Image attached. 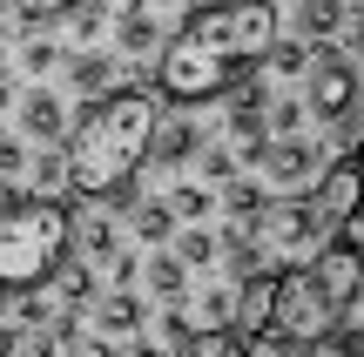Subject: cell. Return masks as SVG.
<instances>
[{
	"label": "cell",
	"instance_id": "9a60e30c",
	"mask_svg": "<svg viewBox=\"0 0 364 357\" xmlns=\"http://www.w3.org/2000/svg\"><path fill=\"white\" fill-rule=\"evenodd\" d=\"M135 243H142V250H156V243H169L176 236V216H169V202H135Z\"/></svg>",
	"mask_w": 364,
	"mask_h": 357
},
{
	"label": "cell",
	"instance_id": "4316f807",
	"mask_svg": "<svg viewBox=\"0 0 364 357\" xmlns=\"http://www.w3.org/2000/svg\"><path fill=\"white\" fill-rule=\"evenodd\" d=\"M21 61H27V75H48V67L61 61V48H54V40H27V54H21Z\"/></svg>",
	"mask_w": 364,
	"mask_h": 357
},
{
	"label": "cell",
	"instance_id": "ac0fdd59",
	"mask_svg": "<svg viewBox=\"0 0 364 357\" xmlns=\"http://www.w3.org/2000/svg\"><path fill=\"white\" fill-rule=\"evenodd\" d=\"M68 81H75L81 94H108V81H115V61H108V54H75V61H68Z\"/></svg>",
	"mask_w": 364,
	"mask_h": 357
},
{
	"label": "cell",
	"instance_id": "4dcf8cb0",
	"mask_svg": "<svg viewBox=\"0 0 364 357\" xmlns=\"http://www.w3.org/2000/svg\"><path fill=\"white\" fill-rule=\"evenodd\" d=\"M122 7H142V13H156V7H196V0H122Z\"/></svg>",
	"mask_w": 364,
	"mask_h": 357
},
{
	"label": "cell",
	"instance_id": "ba28073f",
	"mask_svg": "<svg viewBox=\"0 0 364 357\" xmlns=\"http://www.w3.org/2000/svg\"><path fill=\"white\" fill-rule=\"evenodd\" d=\"M311 202H317V216H324V223H344V216L358 209V155H351V148H344V155L317 175Z\"/></svg>",
	"mask_w": 364,
	"mask_h": 357
},
{
	"label": "cell",
	"instance_id": "9c48e42d",
	"mask_svg": "<svg viewBox=\"0 0 364 357\" xmlns=\"http://www.w3.org/2000/svg\"><path fill=\"white\" fill-rule=\"evenodd\" d=\"M358 13H344L338 0H304L297 7V40H311V48H324V40H351Z\"/></svg>",
	"mask_w": 364,
	"mask_h": 357
},
{
	"label": "cell",
	"instance_id": "8fae6325",
	"mask_svg": "<svg viewBox=\"0 0 364 357\" xmlns=\"http://www.w3.org/2000/svg\"><path fill=\"white\" fill-rule=\"evenodd\" d=\"M169 357H250V337H243V331H230V324H209V331L182 337Z\"/></svg>",
	"mask_w": 364,
	"mask_h": 357
},
{
	"label": "cell",
	"instance_id": "f1b7e54d",
	"mask_svg": "<svg viewBox=\"0 0 364 357\" xmlns=\"http://www.w3.org/2000/svg\"><path fill=\"white\" fill-rule=\"evenodd\" d=\"M27 169V148L21 142H7V135H0V175H21Z\"/></svg>",
	"mask_w": 364,
	"mask_h": 357
},
{
	"label": "cell",
	"instance_id": "d4e9b609",
	"mask_svg": "<svg viewBox=\"0 0 364 357\" xmlns=\"http://www.w3.org/2000/svg\"><path fill=\"white\" fill-rule=\"evenodd\" d=\"M196 148H203V142H196ZM230 175H236L230 148H203V182H230Z\"/></svg>",
	"mask_w": 364,
	"mask_h": 357
},
{
	"label": "cell",
	"instance_id": "8992f818",
	"mask_svg": "<svg viewBox=\"0 0 364 357\" xmlns=\"http://www.w3.org/2000/svg\"><path fill=\"white\" fill-rule=\"evenodd\" d=\"M257 223H263V236H270V250H284V256H304V250H317V243L331 236V223L317 216L311 196H284V202H270Z\"/></svg>",
	"mask_w": 364,
	"mask_h": 357
},
{
	"label": "cell",
	"instance_id": "484cf974",
	"mask_svg": "<svg viewBox=\"0 0 364 357\" xmlns=\"http://www.w3.org/2000/svg\"><path fill=\"white\" fill-rule=\"evenodd\" d=\"M14 297V317L21 324H48V297H34V290H7Z\"/></svg>",
	"mask_w": 364,
	"mask_h": 357
},
{
	"label": "cell",
	"instance_id": "2e32d148",
	"mask_svg": "<svg viewBox=\"0 0 364 357\" xmlns=\"http://www.w3.org/2000/svg\"><path fill=\"white\" fill-rule=\"evenodd\" d=\"M68 243H81V256L102 263V256L115 250V223H108V216H81V223H68Z\"/></svg>",
	"mask_w": 364,
	"mask_h": 357
},
{
	"label": "cell",
	"instance_id": "836d02e7",
	"mask_svg": "<svg viewBox=\"0 0 364 357\" xmlns=\"http://www.w3.org/2000/svg\"><path fill=\"white\" fill-rule=\"evenodd\" d=\"M0 61H7V40H0Z\"/></svg>",
	"mask_w": 364,
	"mask_h": 357
},
{
	"label": "cell",
	"instance_id": "5b68a950",
	"mask_svg": "<svg viewBox=\"0 0 364 357\" xmlns=\"http://www.w3.org/2000/svg\"><path fill=\"white\" fill-rule=\"evenodd\" d=\"M304 88H311L304 115H317V121H351V115H358V67H351V54L331 48V40L311 54V67H304Z\"/></svg>",
	"mask_w": 364,
	"mask_h": 357
},
{
	"label": "cell",
	"instance_id": "603a6c76",
	"mask_svg": "<svg viewBox=\"0 0 364 357\" xmlns=\"http://www.w3.org/2000/svg\"><path fill=\"white\" fill-rule=\"evenodd\" d=\"M115 40H122V54H142L149 40H156V21H149L142 7H122V27H115Z\"/></svg>",
	"mask_w": 364,
	"mask_h": 357
},
{
	"label": "cell",
	"instance_id": "30bf717a",
	"mask_svg": "<svg viewBox=\"0 0 364 357\" xmlns=\"http://www.w3.org/2000/svg\"><path fill=\"white\" fill-rule=\"evenodd\" d=\"M21 128H27V142H61V128H68V108H61V94L34 88V94L21 101Z\"/></svg>",
	"mask_w": 364,
	"mask_h": 357
},
{
	"label": "cell",
	"instance_id": "f546056e",
	"mask_svg": "<svg viewBox=\"0 0 364 357\" xmlns=\"http://www.w3.org/2000/svg\"><path fill=\"white\" fill-rule=\"evenodd\" d=\"M68 344H75V357H115V351H108V337H102V331H95V337H81V331H75Z\"/></svg>",
	"mask_w": 364,
	"mask_h": 357
},
{
	"label": "cell",
	"instance_id": "d6a6232c",
	"mask_svg": "<svg viewBox=\"0 0 364 357\" xmlns=\"http://www.w3.org/2000/svg\"><path fill=\"white\" fill-rule=\"evenodd\" d=\"M7 101H14V94H7V88H0V115H7Z\"/></svg>",
	"mask_w": 364,
	"mask_h": 357
},
{
	"label": "cell",
	"instance_id": "cb8c5ba5",
	"mask_svg": "<svg viewBox=\"0 0 364 357\" xmlns=\"http://www.w3.org/2000/svg\"><path fill=\"white\" fill-rule=\"evenodd\" d=\"M263 121H270L277 135H297V128H304V101H297V94H290V101H277V108H263Z\"/></svg>",
	"mask_w": 364,
	"mask_h": 357
},
{
	"label": "cell",
	"instance_id": "7a4b0ae2",
	"mask_svg": "<svg viewBox=\"0 0 364 357\" xmlns=\"http://www.w3.org/2000/svg\"><path fill=\"white\" fill-rule=\"evenodd\" d=\"M156 121H162V101L149 88H122V94H108V101H81L75 108V121H68V148H61V162H68V189L75 196H102V189H115V182H135V169L149 162V135H156Z\"/></svg>",
	"mask_w": 364,
	"mask_h": 357
},
{
	"label": "cell",
	"instance_id": "ffe728a7",
	"mask_svg": "<svg viewBox=\"0 0 364 357\" xmlns=\"http://www.w3.org/2000/svg\"><path fill=\"white\" fill-rule=\"evenodd\" d=\"M216 256H223V250H216V236H209V229L189 223V229L176 236V263H182V270H203V263H216Z\"/></svg>",
	"mask_w": 364,
	"mask_h": 357
},
{
	"label": "cell",
	"instance_id": "6da1fadb",
	"mask_svg": "<svg viewBox=\"0 0 364 357\" xmlns=\"http://www.w3.org/2000/svg\"><path fill=\"white\" fill-rule=\"evenodd\" d=\"M277 40V0H196L182 34L162 54L156 88L169 94L176 108L216 101L223 88L263 67V48Z\"/></svg>",
	"mask_w": 364,
	"mask_h": 357
},
{
	"label": "cell",
	"instance_id": "44dd1931",
	"mask_svg": "<svg viewBox=\"0 0 364 357\" xmlns=\"http://www.w3.org/2000/svg\"><path fill=\"white\" fill-rule=\"evenodd\" d=\"M216 202L236 216V223H257V216H263V189H257V182H236V175H230V189H223Z\"/></svg>",
	"mask_w": 364,
	"mask_h": 357
},
{
	"label": "cell",
	"instance_id": "7c38bea8",
	"mask_svg": "<svg viewBox=\"0 0 364 357\" xmlns=\"http://www.w3.org/2000/svg\"><path fill=\"white\" fill-rule=\"evenodd\" d=\"M142 297H129V290H115V297H102V310H95V331L102 337H135L142 331Z\"/></svg>",
	"mask_w": 364,
	"mask_h": 357
},
{
	"label": "cell",
	"instance_id": "5bb4252c",
	"mask_svg": "<svg viewBox=\"0 0 364 357\" xmlns=\"http://www.w3.org/2000/svg\"><path fill=\"white\" fill-rule=\"evenodd\" d=\"M311 40H270V48H263V67H270L277 81H304V67H311Z\"/></svg>",
	"mask_w": 364,
	"mask_h": 357
},
{
	"label": "cell",
	"instance_id": "52a82bcc",
	"mask_svg": "<svg viewBox=\"0 0 364 357\" xmlns=\"http://www.w3.org/2000/svg\"><path fill=\"white\" fill-rule=\"evenodd\" d=\"M257 169L270 175V182H284V189H304V182L317 175V142H304V135H284V142H263Z\"/></svg>",
	"mask_w": 364,
	"mask_h": 357
},
{
	"label": "cell",
	"instance_id": "83f0119b",
	"mask_svg": "<svg viewBox=\"0 0 364 357\" xmlns=\"http://www.w3.org/2000/svg\"><path fill=\"white\" fill-rule=\"evenodd\" d=\"M34 175H41V189H68V162H61V155H41Z\"/></svg>",
	"mask_w": 364,
	"mask_h": 357
},
{
	"label": "cell",
	"instance_id": "e0dca14e",
	"mask_svg": "<svg viewBox=\"0 0 364 357\" xmlns=\"http://www.w3.org/2000/svg\"><path fill=\"white\" fill-rule=\"evenodd\" d=\"M48 283H54V297H61V304H75V310L95 297V270H88V263H68V256L54 263V277H48Z\"/></svg>",
	"mask_w": 364,
	"mask_h": 357
},
{
	"label": "cell",
	"instance_id": "4fadbf2b",
	"mask_svg": "<svg viewBox=\"0 0 364 357\" xmlns=\"http://www.w3.org/2000/svg\"><path fill=\"white\" fill-rule=\"evenodd\" d=\"M196 121H156V135H149V162H189L196 155Z\"/></svg>",
	"mask_w": 364,
	"mask_h": 357
},
{
	"label": "cell",
	"instance_id": "d6986e66",
	"mask_svg": "<svg viewBox=\"0 0 364 357\" xmlns=\"http://www.w3.org/2000/svg\"><path fill=\"white\" fill-rule=\"evenodd\" d=\"M209 209H216V189H203V182L169 189V216H176V223H203Z\"/></svg>",
	"mask_w": 364,
	"mask_h": 357
},
{
	"label": "cell",
	"instance_id": "7402d4cb",
	"mask_svg": "<svg viewBox=\"0 0 364 357\" xmlns=\"http://www.w3.org/2000/svg\"><path fill=\"white\" fill-rule=\"evenodd\" d=\"M182 283H189V270H182L169 250L149 256V290H156V297H182Z\"/></svg>",
	"mask_w": 364,
	"mask_h": 357
},
{
	"label": "cell",
	"instance_id": "277c9868",
	"mask_svg": "<svg viewBox=\"0 0 364 357\" xmlns=\"http://www.w3.org/2000/svg\"><path fill=\"white\" fill-rule=\"evenodd\" d=\"M344 317V304L311 277V263L297 270H277V297H270V317L250 344H270V351H317V337Z\"/></svg>",
	"mask_w": 364,
	"mask_h": 357
},
{
	"label": "cell",
	"instance_id": "3957f363",
	"mask_svg": "<svg viewBox=\"0 0 364 357\" xmlns=\"http://www.w3.org/2000/svg\"><path fill=\"white\" fill-rule=\"evenodd\" d=\"M68 223H75L68 202L7 189V202H0V290H48L54 263L75 250Z\"/></svg>",
	"mask_w": 364,
	"mask_h": 357
},
{
	"label": "cell",
	"instance_id": "1f68e13d",
	"mask_svg": "<svg viewBox=\"0 0 364 357\" xmlns=\"http://www.w3.org/2000/svg\"><path fill=\"white\" fill-rule=\"evenodd\" d=\"M0 357H21V331H7V324H0Z\"/></svg>",
	"mask_w": 364,
	"mask_h": 357
}]
</instances>
